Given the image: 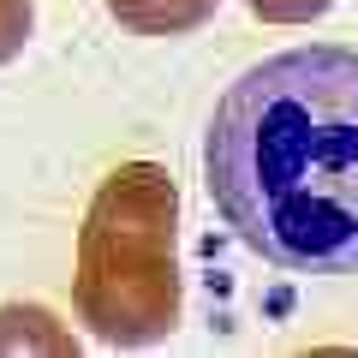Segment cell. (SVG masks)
<instances>
[{
  "label": "cell",
  "instance_id": "cell-4",
  "mask_svg": "<svg viewBox=\"0 0 358 358\" xmlns=\"http://www.w3.org/2000/svg\"><path fill=\"white\" fill-rule=\"evenodd\" d=\"M6 346H48V352H78V341L66 329H54V317L42 305H6L0 310V352Z\"/></svg>",
  "mask_w": 358,
  "mask_h": 358
},
{
  "label": "cell",
  "instance_id": "cell-3",
  "mask_svg": "<svg viewBox=\"0 0 358 358\" xmlns=\"http://www.w3.org/2000/svg\"><path fill=\"white\" fill-rule=\"evenodd\" d=\"M108 13L131 30V36H185L203 18H215L221 0H102Z\"/></svg>",
  "mask_w": 358,
  "mask_h": 358
},
{
  "label": "cell",
  "instance_id": "cell-6",
  "mask_svg": "<svg viewBox=\"0 0 358 358\" xmlns=\"http://www.w3.org/2000/svg\"><path fill=\"white\" fill-rule=\"evenodd\" d=\"M334 0H251V13L263 18V24H310V18H322Z\"/></svg>",
  "mask_w": 358,
  "mask_h": 358
},
{
  "label": "cell",
  "instance_id": "cell-5",
  "mask_svg": "<svg viewBox=\"0 0 358 358\" xmlns=\"http://www.w3.org/2000/svg\"><path fill=\"white\" fill-rule=\"evenodd\" d=\"M30 24H36L30 0H0V66L24 54V42H30Z\"/></svg>",
  "mask_w": 358,
  "mask_h": 358
},
{
  "label": "cell",
  "instance_id": "cell-1",
  "mask_svg": "<svg viewBox=\"0 0 358 358\" xmlns=\"http://www.w3.org/2000/svg\"><path fill=\"white\" fill-rule=\"evenodd\" d=\"M221 221L293 275L358 268V48L310 42L227 84L203 138Z\"/></svg>",
  "mask_w": 358,
  "mask_h": 358
},
{
  "label": "cell",
  "instance_id": "cell-2",
  "mask_svg": "<svg viewBox=\"0 0 358 358\" xmlns=\"http://www.w3.org/2000/svg\"><path fill=\"white\" fill-rule=\"evenodd\" d=\"M72 305L108 346H155L179 329V185L155 162H120L78 227Z\"/></svg>",
  "mask_w": 358,
  "mask_h": 358
}]
</instances>
